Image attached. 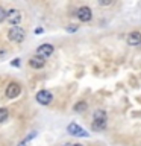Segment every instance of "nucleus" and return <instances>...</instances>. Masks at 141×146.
<instances>
[{"mask_svg": "<svg viewBox=\"0 0 141 146\" xmlns=\"http://www.w3.org/2000/svg\"><path fill=\"white\" fill-rule=\"evenodd\" d=\"M24 38H26V32H24V29H21L20 26L11 27L8 32V40L14 41V43H21V41H24Z\"/></svg>", "mask_w": 141, "mask_h": 146, "instance_id": "f257e3e1", "label": "nucleus"}, {"mask_svg": "<svg viewBox=\"0 0 141 146\" xmlns=\"http://www.w3.org/2000/svg\"><path fill=\"white\" fill-rule=\"evenodd\" d=\"M6 20L9 21V25H12V27L18 26L21 21V12L15 8L9 9V11H6Z\"/></svg>", "mask_w": 141, "mask_h": 146, "instance_id": "f03ea898", "label": "nucleus"}, {"mask_svg": "<svg viewBox=\"0 0 141 146\" xmlns=\"http://www.w3.org/2000/svg\"><path fill=\"white\" fill-rule=\"evenodd\" d=\"M52 100H53V94L47 90H41L36 93V102L41 105H49Z\"/></svg>", "mask_w": 141, "mask_h": 146, "instance_id": "7ed1b4c3", "label": "nucleus"}, {"mask_svg": "<svg viewBox=\"0 0 141 146\" xmlns=\"http://www.w3.org/2000/svg\"><path fill=\"white\" fill-rule=\"evenodd\" d=\"M53 50L55 47L52 44H49V43H45V44H41L38 49H36V56H41V58H49L50 55L53 53Z\"/></svg>", "mask_w": 141, "mask_h": 146, "instance_id": "20e7f679", "label": "nucleus"}, {"mask_svg": "<svg viewBox=\"0 0 141 146\" xmlns=\"http://www.w3.org/2000/svg\"><path fill=\"white\" fill-rule=\"evenodd\" d=\"M21 93V87L17 84V82H11V84L8 85L6 91H5V94H6V98L9 99H14V98H18V94Z\"/></svg>", "mask_w": 141, "mask_h": 146, "instance_id": "39448f33", "label": "nucleus"}, {"mask_svg": "<svg viewBox=\"0 0 141 146\" xmlns=\"http://www.w3.org/2000/svg\"><path fill=\"white\" fill-rule=\"evenodd\" d=\"M67 131L70 132L71 135H77V137H86L88 135V132H86L84 128H80L77 123H70V125L67 126Z\"/></svg>", "mask_w": 141, "mask_h": 146, "instance_id": "423d86ee", "label": "nucleus"}, {"mask_svg": "<svg viewBox=\"0 0 141 146\" xmlns=\"http://www.w3.org/2000/svg\"><path fill=\"white\" fill-rule=\"evenodd\" d=\"M77 17H79L80 21H90L93 14H91V9L88 6H82L77 9Z\"/></svg>", "mask_w": 141, "mask_h": 146, "instance_id": "0eeeda50", "label": "nucleus"}, {"mask_svg": "<svg viewBox=\"0 0 141 146\" xmlns=\"http://www.w3.org/2000/svg\"><path fill=\"white\" fill-rule=\"evenodd\" d=\"M29 66L32 67V68H43L44 66H45V59L44 58H41V56H32L30 59H29Z\"/></svg>", "mask_w": 141, "mask_h": 146, "instance_id": "6e6552de", "label": "nucleus"}, {"mask_svg": "<svg viewBox=\"0 0 141 146\" xmlns=\"http://www.w3.org/2000/svg\"><path fill=\"white\" fill-rule=\"evenodd\" d=\"M127 44H130V46H138L141 44V34L140 32H130L129 35H127Z\"/></svg>", "mask_w": 141, "mask_h": 146, "instance_id": "1a4fd4ad", "label": "nucleus"}, {"mask_svg": "<svg viewBox=\"0 0 141 146\" xmlns=\"http://www.w3.org/2000/svg\"><path fill=\"white\" fill-rule=\"evenodd\" d=\"M94 120H99V122H106V113L103 110H96L94 114H93Z\"/></svg>", "mask_w": 141, "mask_h": 146, "instance_id": "9d476101", "label": "nucleus"}, {"mask_svg": "<svg viewBox=\"0 0 141 146\" xmlns=\"http://www.w3.org/2000/svg\"><path fill=\"white\" fill-rule=\"evenodd\" d=\"M86 108H88V104L84 102V100H80V102H77V104L74 105V111H76V113H82V111H85Z\"/></svg>", "mask_w": 141, "mask_h": 146, "instance_id": "9b49d317", "label": "nucleus"}, {"mask_svg": "<svg viewBox=\"0 0 141 146\" xmlns=\"http://www.w3.org/2000/svg\"><path fill=\"white\" fill-rule=\"evenodd\" d=\"M105 128H106V122H99V120L93 122V129L94 131H103Z\"/></svg>", "mask_w": 141, "mask_h": 146, "instance_id": "f8f14e48", "label": "nucleus"}, {"mask_svg": "<svg viewBox=\"0 0 141 146\" xmlns=\"http://www.w3.org/2000/svg\"><path fill=\"white\" fill-rule=\"evenodd\" d=\"M8 116H9L8 110H6V108H0V123L6 120V119H8Z\"/></svg>", "mask_w": 141, "mask_h": 146, "instance_id": "ddd939ff", "label": "nucleus"}, {"mask_svg": "<svg viewBox=\"0 0 141 146\" xmlns=\"http://www.w3.org/2000/svg\"><path fill=\"white\" fill-rule=\"evenodd\" d=\"M3 20H6V11L3 9V6H0V23Z\"/></svg>", "mask_w": 141, "mask_h": 146, "instance_id": "4468645a", "label": "nucleus"}, {"mask_svg": "<svg viewBox=\"0 0 141 146\" xmlns=\"http://www.w3.org/2000/svg\"><path fill=\"white\" fill-rule=\"evenodd\" d=\"M12 66L18 67V66H20V59H18V58H15V59H14V61H12Z\"/></svg>", "mask_w": 141, "mask_h": 146, "instance_id": "2eb2a0df", "label": "nucleus"}, {"mask_svg": "<svg viewBox=\"0 0 141 146\" xmlns=\"http://www.w3.org/2000/svg\"><path fill=\"white\" fill-rule=\"evenodd\" d=\"M99 3H100V5H102V6H103V5H111L112 2H111V0H105V2H103V0H100Z\"/></svg>", "mask_w": 141, "mask_h": 146, "instance_id": "dca6fc26", "label": "nucleus"}, {"mask_svg": "<svg viewBox=\"0 0 141 146\" xmlns=\"http://www.w3.org/2000/svg\"><path fill=\"white\" fill-rule=\"evenodd\" d=\"M76 29H77V26H70V27H67V31H68V32H74Z\"/></svg>", "mask_w": 141, "mask_h": 146, "instance_id": "f3484780", "label": "nucleus"}, {"mask_svg": "<svg viewBox=\"0 0 141 146\" xmlns=\"http://www.w3.org/2000/svg\"><path fill=\"white\" fill-rule=\"evenodd\" d=\"M41 32H43V29H41V27H38V29H35V34H41Z\"/></svg>", "mask_w": 141, "mask_h": 146, "instance_id": "a211bd4d", "label": "nucleus"}, {"mask_svg": "<svg viewBox=\"0 0 141 146\" xmlns=\"http://www.w3.org/2000/svg\"><path fill=\"white\" fill-rule=\"evenodd\" d=\"M18 146H26V141H21V143L18 145Z\"/></svg>", "mask_w": 141, "mask_h": 146, "instance_id": "6ab92c4d", "label": "nucleus"}, {"mask_svg": "<svg viewBox=\"0 0 141 146\" xmlns=\"http://www.w3.org/2000/svg\"><path fill=\"white\" fill-rule=\"evenodd\" d=\"M73 146H82V145H79V143H77V145H73Z\"/></svg>", "mask_w": 141, "mask_h": 146, "instance_id": "aec40b11", "label": "nucleus"}]
</instances>
